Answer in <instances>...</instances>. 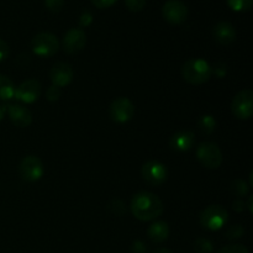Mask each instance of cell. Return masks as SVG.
<instances>
[{
  "mask_svg": "<svg viewBox=\"0 0 253 253\" xmlns=\"http://www.w3.org/2000/svg\"><path fill=\"white\" fill-rule=\"evenodd\" d=\"M109 115L113 121L118 124H125L132 120L135 115V105L132 101L127 98L115 99L109 106Z\"/></svg>",
  "mask_w": 253,
  "mask_h": 253,
  "instance_id": "ba28073f",
  "label": "cell"
},
{
  "mask_svg": "<svg viewBox=\"0 0 253 253\" xmlns=\"http://www.w3.org/2000/svg\"><path fill=\"white\" fill-rule=\"evenodd\" d=\"M116 1L119 0H91V4L98 9H108V7L113 6Z\"/></svg>",
  "mask_w": 253,
  "mask_h": 253,
  "instance_id": "f1b7e54d",
  "label": "cell"
},
{
  "mask_svg": "<svg viewBox=\"0 0 253 253\" xmlns=\"http://www.w3.org/2000/svg\"><path fill=\"white\" fill-rule=\"evenodd\" d=\"M147 236L155 244H162L169 236V226L165 221H155L148 227Z\"/></svg>",
  "mask_w": 253,
  "mask_h": 253,
  "instance_id": "e0dca14e",
  "label": "cell"
},
{
  "mask_svg": "<svg viewBox=\"0 0 253 253\" xmlns=\"http://www.w3.org/2000/svg\"><path fill=\"white\" fill-rule=\"evenodd\" d=\"M113 204L114 207H110L111 209H113V214L118 215V216H121V215L126 211L125 208H124L123 202H120V200H114Z\"/></svg>",
  "mask_w": 253,
  "mask_h": 253,
  "instance_id": "4dcf8cb0",
  "label": "cell"
},
{
  "mask_svg": "<svg viewBox=\"0 0 253 253\" xmlns=\"http://www.w3.org/2000/svg\"><path fill=\"white\" fill-rule=\"evenodd\" d=\"M232 209L237 212H241L246 209V204L242 199H236L234 203H232Z\"/></svg>",
  "mask_w": 253,
  "mask_h": 253,
  "instance_id": "836d02e7",
  "label": "cell"
},
{
  "mask_svg": "<svg viewBox=\"0 0 253 253\" xmlns=\"http://www.w3.org/2000/svg\"><path fill=\"white\" fill-rule=\"evenodd\" d=\"M226 66L224 63H217L215 64V67L212 68V73L217 77V78H224L226 76Z\"/></svg>",
  "mask_w": 253,
  "mask_h": 253,
  "instance_id": "f546056e",
  "label": "cell"
},
{
  "mask_svg": "<svg viewBox=\"0 0 253 253\" xmlns=\"http://www.w3.org/2000/svg\"><path fill=\"white\" fill-rule=\"evenodd\" d=\"M91 22H93V15H91V12L88 11V10L82 12L81 16H79V25L82 27H88Z\"/></svg>",
  "mask_w": 253,
  "mask_h": 253,
  "instance_id": "83f0119b",
  "label": "cell"
},
{
  "mask_svg": "<svg viewBox=\"0 0 253 253\" xmlns=\"http://www.w3.org/2000/svg\"><path fill=\"white\" fill-rule=\"evenodd\" d=\"M216 119L210 115V114H205V115L200 116L199 120H198V128L204 135H211L216 130Z\"/></svg>",
  "mask_w": 253,
  "mask_h": 253,
  "instance_id": "d6986e66",
  "label": "cell"
},
{
  "mask_svg": "<svg viewBox=\"0 0 253 253\" xmlns=\"http://www.w3.org/2000/svg\"><path fill=\"white\" fill-rule=\"evenodd\" d=\"M19 173L22 180L29 183H35L43 177L44 166L37 156H26L20 162Z\"/></svg>",
  "mask_w": 253,
  "mask_h": 253,
  "instance_id": "52a82bcc",
  "label": "cell"
},
{
  "mask_svg": "<svg viewBox=\"0 0 253 253\" xmlns=\"http://www.w3.org/2000/svg\"><path fill=\"white\" fill-rule=\"evenodd\" d=\"M245 234V229L242 227V225H232L229 227V230L226 231V237L229 240H237L240 237H242V235Z\"/></svg>",
  "mask_w": 253,
  "mask_h": 253,
  "instance_id": "cb8c5ba5",
  "label": "cell"
},
{
  "mask_svg": "<svg viewBox=\"0 0 253 253\" xmlns=\"http://www.w3.org/2000/svg\"><path fill=\"white\" fill-rule=\"evenodd\" d=\"M131 212L140 221H153L162 215L165 207L160 198L150 192H140L131 199Z\"/></svg>",
  "mask_w": 253,
  "mask_h": 253,
  "instance_id": "6da1fadb",
  "label": "cell"
},
{
  "mask_svg": "<svg viewBox=\"0 0 253 253\" xmlns=\"http://www.w3.org/2000/svg\"><path fill=\"white\" fill-rule=\"evenodd\" d=\"M232 115L239 120H249L253 115V91L245 89L237 93L231 103Z\"/></svg>",
  "mask_w": 253,
  "mask_h": 253,
  "instance_id": "8992f818",
  "label": "cell"
},
{
  "mask_svg": "<svg viewBox=\"0 0 253 253\" xmlns=\"http://www.w3.org/2000/svg\"><path fill=\"white\" fill-rule=\"evenodd\" d=\"M7 114V106L6 105H0V121L5 118Z\"/></svg>",
  "mask_w": 253,
  "mask_h": 253,
  "instance_id": "e575fe53",
  "label": "cell"
},
{
  "mask_svg": "<svg viewBox=\"0 0 253 253\" xmlns=\"http://www.w3.org/2000/svg\"><path fill=\"white\" fill-rule=\"evenodd\" d=\"M62 95V89L58 88V86L51 85L46 91V98L47 100L51 101V103H56Z\"/></svg>",
  "mask_w": 253,
  "mask_h": 253,
  "instance_id": "4316f807",
  "label": "cell"
},
{
  "mask_svg": "<svg viewBox=\"0 0 253 253\" xmlns=\"http://www.w3.org/2000/svg\"><path fill=\"white\" fill-rule=\"evenodd\" d=\"M7 115L11 123L17 127H29L32 123V114L25 106L20 104H11L7 105Z\"/></svg>",
  "mask_w": 253,
  "mask_h": 253,
  "instance_id": "9a60e30c",
  "label": "cell"
},
{
  "mask_svg": "<svg viewBox=\"0 0 253 253\" xmlns=\"http://www.w3.org/2000/svg\"><path fill=\"white\" fill-rule=\"evenodd\" d=\"M227 220H229V212L224 207L219 204H212L207 207L200 212L199 216L200 225L209 231L221 230L227 224Z\"/></svg>",
  "mask_w": 253,
  "mask_h": 253,
  "instance_id": "3957f363",
  "label": "cell"
},
{
  "mask_svg": "<svg viewBox=\"0 0 253 253\" xmlns=\"http://www.w3.org/2000/svg\"><path fill=\"white\" fill-rule=\"evenodd\" d=\"M15 85L7 76L0 74V100H10L14 98Z\"/></svg>",
  "mask_w": 253,
  "mask_h": 253,
  "instance_id": "ac0fdd59",
  "label": "cell"
},
{
  "mask_svg": "<svg viewBox=\"0 0 253 253\" xmlns=\"http://www.w3.org/2000/svg\"><path fill=\"white\" fill-rule=\"evenodd\" d=\"M9 56V46L4 40L0 39V62L5 61Z\"/></svg>",
  "mask_w": 253,
  "mask_h": 253,
  "instance_id": "1f68e13d",
  "label": "cell"
},
{
  "mask_svg": "<svg viewBox=\"0 0 253 253\" xmlns=\"http://www.w3.org/2000/svg\"><path fill=\"white\" fill-rule=\"evenodd\" d=\"M64 2L66 0H44L46 7L53 14H58L62 11V9L64 7Z\"/></svg>",
  "mask_w": 253,
  "mask_h": 253,
  "instance_id": "d4e9b609",
  "label": "cell"
},
{
  "mask_svg": "<svg viewBox=\"0 0 253 253\" xmlns=\"http://www.w3.org/2000/svg\"><path fill=\"white\" fill-rule=\"evenodd\" d=\"M142 177L148 184L153 185V187H158L162 185L163 183L167 180L168 178V170L163 163L158 162V161H148L142 166Z\"/></svg>",
  "mask_w": 253,
  "mask_h": 253,
  "instance_id": "30bf717a",
  "label": "cell"
},
{
  "mask_svg": "<svg viewBox=\"0 0 253 253\" xmlns=\"http://www.w3.org/2000/svg\"><path fill=\"white\" fill-rule=\"evenodd\" d=\"M217 253H250L246 246L241 244H231L220 249Z\"/></svg>",
  "mask_w": 253,
  "mask_h": 253,
  "instance_id": "603a6c76",
  "label": "cell"
},
{
  "mask_svg": "<svg viewBox=\"0 0 253 253\" xmlns=\"http://www.w3.org/2000/svg\"><path fill=\"white\" fill-rule=\"evenodd\" d=\"M49 77H51L52 85L62 89L71 84V82L73 81L74 72L71 64L66 63V62H58L52 67Z\"/></svg>",
  "mask_w": 253,
  "mask_h": 253,
  "instance_id": "4fadbf2b",
  "label": "cell"
},
{
  "mask_svg": "<svg viewBox=\"0 0 253 253\" xmlns=\"http://www.w3.org/2000/svg\"><path fill=\"white\" fill-rule=\"evenodd\" d=\"M252 200H253V197H252V195H250L249 200H247V203H245V204H246V208H247V209H249L250 214H252V212H253V209H252Z\"/></svg>",
  "mask_w": 253,
  "mask_h": 253,
  "instance_id": "d590c367",
  "label": "cell"
},
{
  "mask_svg": "<svg viewBox=\"0 0 253 253\" xmlns=\"http://www.w3.org/2000/svg\"><path fill=\"white\" fill-rule=\"evenodd\" d=\"M194 250L197 253H211L214 251V244L205 237H198L194 241Z\"/></svg>",
  "mask_w": 253,
  "mask_h": 253,
  "instance_id": "44dd1931",
  "label": "cell"
},
{
  "mask_svg": "<svg viewBox=\"0 0 253 253\" xmlns=\"http://www.w3.org/2000/svg\"><path fill=\"white\" fill-rule=\"evenodd\" d=\"M132 251L133 253H146L147 249H146V245L142 241L137 240V241H135L132 244Z\"/></svg>",
  "mask_w": 253,
  "mask_h": 253,
  "instance_id": "d6a6232c",
  "label": "cell"
},
{
  "mask_svg": "<svg viewBox=\"0 0 253 253\" xmlns=\"http://www.w3.org/2000/svg\"><path fill=\"white\" fill-rule=\"evenodd\" d=\"M86 44V34L83 29L73 27L64 34L62 47L67 54H76L83 51Z\"/></svg>",
  "mask_w": 253,
  "mask_h": 253,
  "instance_id": "8fae6325",
  "label": "cell"
},
{
  "mask_svg": "<svg viewBox=\"0 0 253 253\" xmlns=\"http://www.w3.org/2000/svg\"><path fill=\"white\" fill-rule=\"evenodd\" d=\"M152 253H173V252L170 251V250L166 249V247H160V249L155 250Z\"/></svg>",
  "mask_w": 253,
  "mask_h": 253,
  "instance_id": "8d00e7d4",
  "label": "cell"
},
{
  "mask_svg": "<svg viewBox=\"0 0 253 253\" xmlns=\"http://www.w3.org/2000/svg\"><path fill=\"white\" fill-rule=\"evenodd\" d=\"M195 142V136L192 131H179L170 137L169 146L177 152H187L192 150Z\"/></svg>",
  "mask_w": 253,
  "mask_h": 253,
  "instance_id": "2e32d148",
  "label": "cell"
},
{
  "mask_svg": "<svg viewBox=\"0 0 253 253\" xmlns=\"http://www.w3.org/2000/svg\"><path fill=\"white\" fill-rule=\"evenodd\" d=\"M59 41L56 35L51 32H40L31 40V49L34 54L41 58L54 56L59 49Z\"/></svg>",
  "mask_w": 253,
  "mask_h": 253,
  "instance_id": "277c9868",
  "label": "cell"
},
{
  "mask_svg": "<svg viewBox=\"0 0 253 253\" xmlns=\"http://www.w3.org/2000/svg\"><path fill=\"white\" fill-rule=\"evenodd\" d=\"M41 95V84L36 79H27L15 88L14 98L24 104H34Z\"/></svg>",
  "mask_w": 253,
  "mask_h": 253,
  "instance_id": "7c38bea8",
  "label": "cell"
},
{
  "mask_svg": "<svg viewBox=\"0 0 253 253\" xmlns=\"http://www.w3.org/2000/svg\"><path fill=\"white\" fill-rule=\"evenodd\" d=\"M212 67L203 58L188 59L182 67V77L193 85L204 84L211 78Z\"/></svg>",
  "mask_w": 253,
  "mask_h": 253,
  "instance_id": "7a4b0ae2",
  "label": "cell"
},
{
  "mask_svg": "<svg viewBox=\"0 0 253 253\" xmlns=\"http://www.w3.org/2000/svg\"><path fill=\"white\" fill-rule=\"evenodd\" d=\"M197 158L208 169H217L222 165V152L214 142H203L197 148Z\"/></svg>",
  "mask_w": 253,
  "mask_h": 253,
  "instance_id": "5b68a950",
  "label": "cell"
},
{
  "mask_svg": "<svg viewBox=\"0 0 253 253\" xmlns=\"http://www.w3.org/2000/svg\"><path fill=\"white\" fill-rule=\"evenodd\" d=\"M249 184H247L245 180L242 179H236L234 180V183L231 184V190L232 193H234L235 195H236L239 199H241V198L246 197L247 194H249Z\"/></svg>",
  "mask_w": 253,
  "mask_h": 253,
  "instance_id": "7402d4cb",
  "label": "cell"
},
{
  "mask_svg": "<svg viewBox=\"0 0 253 253\" xmlns=\"http://www.w3.org/2000/svg\"><path fill=\"white\" fill-rule=\"evenodd\" d=\"M189 10L180 0H168L162 6V16L168 24L182 25L187 21Z\"/></svg>",
  "mask_w": 253,
  "mask_h": 253,
  "instance_id": "9c48e42d",
  "label": "cell"
},
{
  "mask_svg": "<svg viewBox=\"0 0 253 253\" xmlns=\"http://www.w3.org/2000/svg\"><path fill=\"white\" fill-rule=\"evenodd\" d=\"M214 40L221 46H230L236 40V29L229 21H220L212 29Z\"/></svg>",
  "mask_w": 253,
  "mask_h": 253,
  "instance_id": "5bb4252c",
  "label": "cell"
},
{
  "mask_svg": "<svg viewBox=\"0 0 253 253\" xmlns=\"http://www.w3.org/2000/svg\"><path fill=\"white\" fill-rule=\"evenodd\" d=\"M226 2L230 9L237 12L249 11L253 5V0H226Z\"/></svg>",
  "mask_w": 253,
  "mask_h": 253,
  "instance_id": "ffe728a7",
  "label": "cell"
},
{
  "mask_svg": "<svg viewBox=\"0 0 253 253\" xmlns=\"http://www.w3.org/2000/svg\"><path fill=\"white\" fill-rule=\"evenodd\" d=\"M125 5L131 12H140L145 9L146 0H125Z\"/></svg>",
  "mask_w": 253,
  "mask_h": 253,
  "instance_id": "484cf974",
  "label": "cell"
}]
</instances>
